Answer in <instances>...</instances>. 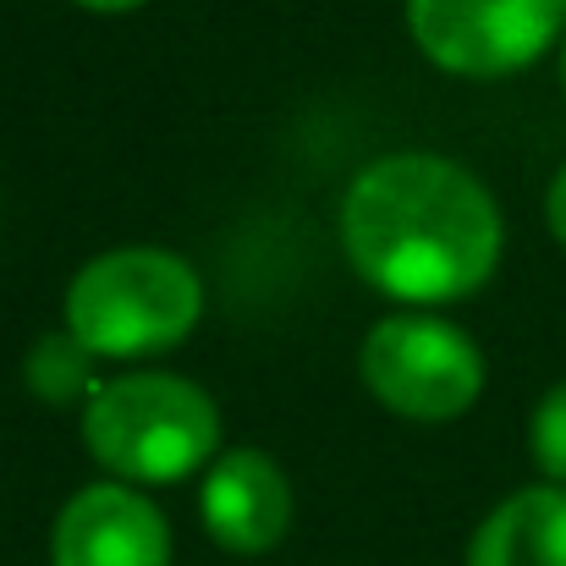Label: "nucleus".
<instances>
[{
	"mask_svg": "<svg viewBox=\"0 0 566 566\" xmlns=\"http://www.w3.org/2000/svg\"><path fill=\"white\" fill-rule=\"evenodd\" d=\"M22 375H28V390H33L39 401H50V407L88 401V396H94V353H88L72 331L39 336L33 353H28V364H22Z\"/></svg>",
	"mask_w": 566,
	"mask_h": 566,
	"instance_id": "obj_9",
	"label": "nucleus"
},
{
	"mask_svg": "<svg viewBox=\"0 0 566 566\" xmlns=\"http://www.w3.org/2000/svg\"><path fill=\"white\" fill-rule=\"evenodd\" d=\"M501 203L446 155H385L342 198L353 270L396 303L473 297L501 264Z\"/></svg>",
	"mask_w": 566,
	"mask_h": 566,
	"instance_id": "obj_1",
	"label": "nucleus"
},
{
	"mask_svg": "<svg viewBox=\"0 0 566 566\" xmlns=\"http://www.w3.org/2000/svg\"><path fill=\"white\" fill-rule=\"evenodd\" d=\"M364 385L375 390L385 412L446 423L462 418L484 390V353L468 331L434 314H390L364 342Z\"/></svg>",
	"mask_w": 566,
	"mask_h": 566,
	"instance_id": "obj_4",
	"label": "nucleus"
},
{
	"mask_svg": "<svg viewBox=\"0 0 566 566\" xmlns=\"http://www.w3.org/2000/svg\"><path fill=\"white\" fill-rule=\"evenodd\" d=\"M203 281L166 248H116L88 259L66 286V331L94 358H149L192 336Z\"/></svg>",
	"mask_w": 566,
	"mask_h": 566,
	"instance_id": "obj_3",
	"label": "nucleus"
},
{
	"mask_svg": "<svg viewBox=\"0 0 566 566\" xmlns=\"http://www.w3.org/2000/svg\"><path fill=\"white\" fill-rule=\"evenodd\" d=\"M407 28L457 77H512L566 39V0H407Z\"/></svg>",
	"mask_w": 566,
	"mask_h": 566,
	"instance_id": "obj_5",
	"label": "nucleus"
},
{
	"mask_svg": "<svg viewBox=\"0 0 566 566\" xmlns=\"http://www.w3.org/2000/svg\"><path fill=\"white\" fill-rule=\"evenodd\" d=\"M468 566H566V484L506 495L473 534Z\"/></svg>",
	"mask_w": 566,
	"mask_h": 566,
	"instance_id": "obj_8",
	"label": "nucleus"
},
{
	"mask_svg": "<svg viewBox=\"0 0 566 566\" xmlns=\"http://www.w3.org/2000/svg\"><path fill=\"white\" fill-rule=\"evenodd\" d=\"M83 446L116 484H177L220 446V412L182 375H116L83 401Z\"/></svg>",
	"mask_w": 566,
	"mask_h": 566,
	"instance_id": "obj_2",
	"label": "nucleus"
},
{
	"mask_svg": "<svg viewBox=\"0 0 566 566\" xmlns=\"http://www.w3.org/2000/svg\"><path fill=\"white\" fill-rule=\"evenodd\" d=\"M545 220H551V237L566 248V166L556 171V182L545 192Z\"/></svg>",
	"mask_w": 566,
	"mask_h": 566,
	"instance_id": "obj_11",
	"label": "nucleus"
},
{
	"mask_svg": "<svg viewBox=\"0 0 566 566\" xmlns=\"http://www.w3.org/2000/svg\"><path fill=\"white\" fill-rule=\"evenodd\" d=\"M528 451L545 473V484H566V379L545 390V401L528 418Z\"/></svg>",
	"mask_w": 566,
	"mask_h": 566,
	"instance_id": "obj_10",
	"label": "nucleus"
},
{
	"mask_svg": "<svg viewBox=\"0 0 566 566\" xmlns=\"http://www.w3.org/2000/svg\"><path fill=\"white\" fill-rule=\"evenodd\" d=\"M50 566H171V528L138 484H88L55 517Z\"/></svg>",
	"mask_w": 566,
	"mask_h": 566,
	"instance_id": "obj_6",
	"label": "nucleus"
},
{
	"mask_svg": "<svg viewBox=\"0 0 566 566\" xmlns=\"http://www.w3.org/2000/svg\"><path fill=\"white\" fill-rule=\"evenodd\" d=\"M562 83H566V39H562Z\"/></svg>",
	"mask_w": 566,
	"mask_h": 566,
	"instance_id": "obj_13",
	"label": "nucleus"
},
{
	"mask_svg": "<svg viewBox=\"0 0 566 566\" xmlns=\"http://www.w3.org/2000/svg\"><path fill=\"white\" fill-rule=\"evenodd\" d=\"M198 512H203V528L220 551L259 556V551L286 539L292 484H286L275 457H264L253 446H237V451L214 457V468L203 479V495H198Z\"/></svg>",
	"mask_w": 566,
	"mask_h": 566,
	"instance_id": "obj_7",
	"label": "nucleus"
},
{
	"mask_svg": "<svg viewBox=\"0 0 566 566\" xmlns=\"http://www.w3.org/2000/svg\"><path fill=\"white\" fill-rule=\"evenodd\" d=\"M83 11H105V17H116V11H138V6H149V0H77Z\"/></svg>",
	"mask_w": 566,
	"mask_h": 566,
	"instance_id": "obj_12",
	"label": "nucleus"
}]
</instances>
